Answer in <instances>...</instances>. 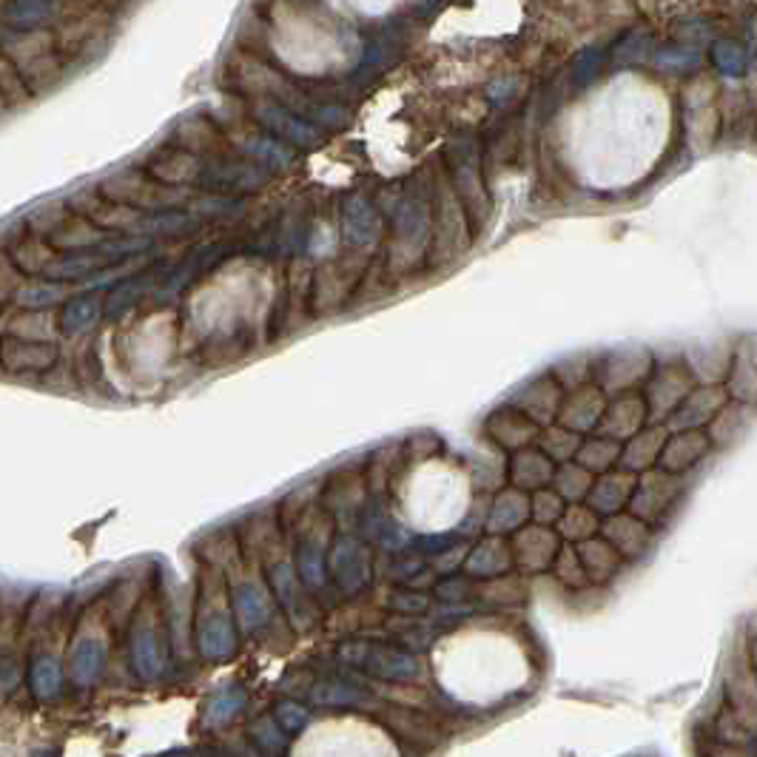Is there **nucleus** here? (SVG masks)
<instances>
[{
  "label": "nucleus",
  "instance_id": "obj_1",
  "mask_svg": "<svg viewBox=\"0 0 757 757\" xmlns=\"http://www.w3.org/2000/svg\"><path fill=\"white\" fill-rule=\"evenodd\" d=\"M667 120L658 91L615 80L573 117L569 159L592 185L636 182L658 159Z\"/></svg>",
  "mask_w": 757,
  "mask_h": 757
},
{
  "label": "nucleus",
  "instance_id": "obj_2",
  "mask_svg": "<svg viewBox=\"0 0 757 757\" xmlns=\"http://www.w3.org/2000/svg\"><path fill=\"white\" fill-rule=\"evenodd\" d=\"M328 3L345 12H357V15H382L387 9H394L399 0H328Z\"/></svg>",
  "mask_w": 757,
  "mask_h": 757
}]
</instances>
